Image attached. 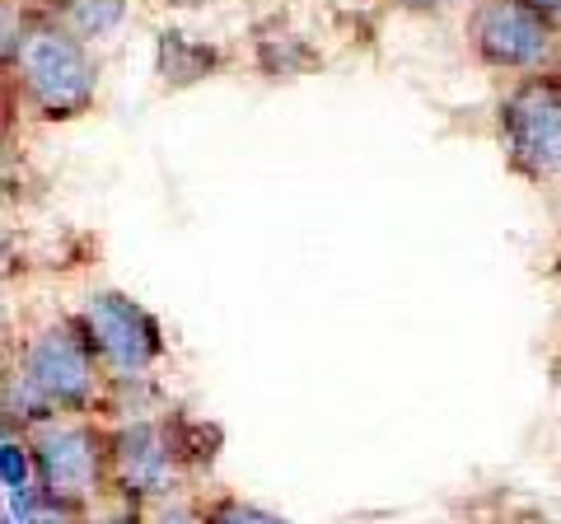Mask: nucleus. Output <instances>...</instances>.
Listing matches in <instances>:
<instances>
[{"instance_id": "f257e3e1", "label": "nucleus", "mask_w": 561, "mask_h": 524, "mask_svg": "<svg viewBox=\"0 0 561 524\" xmlns=\"http://www.w3.org/2000/svg\"><path fill=\"white\" fill-rule=\"evenodd\" d=\"M10 71H14V84H20V99L43 122H70V117L90 113L94 90H99L90 43L66 33L57 20L33 24L24 33Z\"/></svg>"}, {"instance_id": "f03ea898", "label": "nucleus", "mask_w": 561, "mask_h": 524, "mask_svg": "<svg viewBox=\"0 0 561 524\" xmlns=\"http://www.w3.org/2000/svg\"><path fill=\"white\" fill-rule=\"evenodd\" d=\"M33 449V478H38V497L51 511H84L108 482V431L80 417H43L28 426Z\"/></svg>"}, {"instance_id": "7ed1b4c3", "label": "nucleus", "mask_w": 561, "mask_h": 524, "mask_svg": "<svg viewBox=\"0 0 561 524\" xmlns=\"http://www.w3.org/2000/svg\"><path fill=\"white\" fill-rule=\"evenodd\" d=\"M99 371H103V361L94 356V346L80 333L76 319L33 333L20 352V384L47 417L94 412L99 408V379H103Z\"/></svg>"}, {"instance_id": "20e7f679", "label": "nucleus", "mask_w": 561, "mask_h": 524, "mask_svg": "<svg viewBox=\"0 0 561 524\" xmlns=\"http://www.w3.org/2000/svg\"><path fill=\"white\" fill-rule=\"evenodd\" d=\"M496 136L524 183H561V76H519L496 109Z\"/></svg>"}, {"instance_id": "39448f33", "label": "nucleus", "mask_w": 561, "mask_h": 524, "mask_svg": "<svg viewBox=\"0 0 561 524\" xmlns=\"http://www.w3.org/2000/svg\"><path fill=\"white\" fill-rule=\"evenodd\" d=\"M557 24L534 0H478L468 14V43L486 71L534 76L557 57Z\"/></svg>"}, {"instance_id": "423d86ee", "label": "nucleus", "mask_w": 561, "mask_h": 524, "mask_svg": "<svg viewBox=\"0 0 561 524\" xmlns=\"http://www.w3.org/2000/svg\"><path fill=\"white\" fill-rule=\"evenodd\" d=\"M80 333L90 338L94 356L113 379H136L146 375L154 361L164 356V338L150 309H140L131 295L122 291H94L76 314Z\"/></svg>"}, {"instance_id": "0eeeda50", "label": "nucleus", "mask_w": 561, "mask_h": 524, "mask_svg": "<svg viewBox=\"0 0 561 524\" xmlns=\"http://www.w3.org/2000/svg\"><path fill=\"white\" fill-rule=\"evenodd\" d=\"M108 482L131 505L140 501H169L173 482H179V454L164 422H127L108 431Z\"/></svg>"}, {"instance_id": "6e6552de", "label": "nucleus", "mask_w": 561, "mask_h": 524, "mask_svg": "<svg viewBox=\"0 0 561 524\" xmlns=\"http://www.w3.org/2000/svg\"><path fill=\"white\" fill-rule=\"evenodd\" d=\"M66 33H76L80 43L108 38V33L127 20V0H61V10H51Z\"/></svg>"}, {"instance_id": "1a4fd4ad", "label": "nucleus", "mask_w": 561, "mask_h": 524, "mask_svg": "<svg viewBox=\"0 0 561 524\" xmlns=\"http://www.w3.org/2000/svg\"><path fill=\"white\" fill-rule=\"evenodd\" d=\"M216 66V52L202 43H187L183 33H164L160 38V76L164 84H192Z\"/></svg>"}, {"instance_id": "9d476101", "label": "nucleus", "mask_w": 561, "mask_h": 524, "mask_svg": "<svg viewBox=\"0 0 561 524\" xmlns=\"http://www.w3.org/2000/svg\"><path fill=\"white\" fill-rule=\"evenodd\" d=\"M202 511H206V524H290V520H280V515L262 511L253 501H239V497H216V501H206Z\"/></svg>"}, {"instance_id": "9b49d317", "label": "nucleus", "mask_w": 561, "mask_h": 524, "mask_svg": "<svg viewBox=\"0 0 561 524\" xmlns=\"http://www.w3.org/2000/svg\"><path fill=\"white\" fill-rule=\"evenodd\" d=\"M146 524H206V511L197 501H154V511L146 515Z\"/></svg>"}, {"instance_id": "f8f14e48", "label": "nucleus", "mask_w": 561, "mask_h": 524, "mask_svg": "<svg viewBox=\"0 0 561 524\" xmlns=\"http://www.w3.org/2000/svg\"><path fill=\"white\" fill-rule=\"evenodd\" d=\"M28 464H33V449H28V441H5V487L10 492H24L28 487Z\"/></svg>"}, {"instance_id": "ddd939ff", "label": "nucleus", "mask_w": 561, "mask_h": 524, "mask_svg": "<svg viewBox=\"0 0 561 524\" xmlns=\"http://www.w3.org/2000/svg\"><path fill=\"white\" fill-rule=\"evenodd\" d=\"M80 524H146V520H140V511L131 505V511H117V515H90V520H80Z\"/></svg>"}, {"instance_id": "4468645a", "label": "nucleus", "mask_w": 561, "mask_h": 524, "mask_svg": "<svg viewBox=\"0 0 561 524\" xmlns=\"http://www.w3.org/2000/svg\"><path fill=\"white\" fill-rule=\"evenodd\" d=\"M534 5H538V10L548 14V20H552V24L561 29V0H534Z\"/></svg>"}, {"instance_id": "2eb2a0df", "label": "nucleus", "mask_w": 561, "mask_h": 524, "mask_svg": "<svg viewBox=\"0 0 561 524\" xmlns=\"http://www.w3.org/2000/svg\"><path fill=\"white\" fill-rule=\"evenodd\" d=\"M398 5H408V10H440L445 0H398Z\"/></svg>"}, {"instance_id": "dca6fc26", "label": "nucleus", "mask_w": 561, "mask_h": 524, "mask_svg": "<svg viewBox=\"0 0 561 524\" xmlns=\"http://www.w3.org/2000/svg\"><path fill=\"white\" fill-rule=\"evenodd\" d=\"M557 276H561V253H557Z\"/></svg>"}, {"instance_id": "f3484780", "label": "nucleus", "mask_w": 561, "mask_h": 524, "mask_svg": "<svg viewBox=\"0 0 561 524\" xmlns=\"http://www.w3.org/2000/svg\"><path fill=\"white\" fill-rule=\"evenodd\" d=\"M38 524H51V520H38Z\"/></svg>"}, {"instance_id": "a211bd4d", "label": "nucleus", "mask_w": 561, "mask_h": 524, "mask_svg": "<svg viewBox=\"0 0 561 524\" xmlns=\"http://www.w3.org/2000/svg\"><path fill=\"white\" fill-rule=\"evenodd\" d=\"M557 76H561V71H557Z\"/></svg>"}]
</instances>
